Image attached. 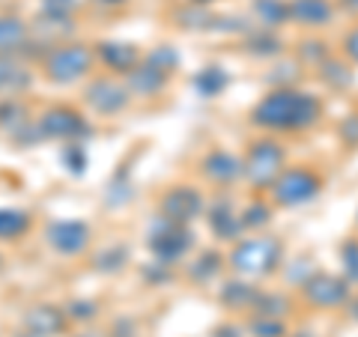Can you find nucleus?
Listing matches in <instances>:
<instances>
[{
    "instance_id": "1a4fd4ad",
    "label": "nucleus",
    "mask_w": 358,
    "mask_h": 337,
    "mask_svg": "<svg viewBox=\"0 0 358 337\" xmlns=\"http://www.w3.org/2000/svg\"><path fill=\"white\" fill-rule=\"evenodd\" d=\"M159 215L171 218L176 224H192L203 215V194L192 185H173L167 188L159 200Z\"/></svg>"
},
{
    "instance_id": "4c0bfd02",
    "label": "nucleus",
    "mask_w": 358,
    "mask_h": 337,
    "mask_svg": "<svg viewBox=\"0 0 358 337\" xmlns=\"http://www.w3.org/2000/svg\"><path fill=\"white\" fill-rule=\"evenodd\" d=\"M320 69H322V78H326V81H331L334 87L350 84V75L343 72V66H341V63H334V60H331V63H322Z\"/></svg>"
},
{
    "instance_id": "aec40b11",
    "label": "nucleus",
    "mask_w": 358,
    "mask_h": 337,
    "mask_svg": "<svg viewBox=\"0 0 358 337\" xmlns=\"http://www.w3.org/2000/svg\"><path fill=\"white\" fill-rule=\"evenodd\" d=\"M27 45V24L18 15H0V54L21 51Z\"/></svg>"
},
{
    "instance_id": "c03bdc74",
    "label": "nucleus",
    "mask_w": 358,
    "mask_h": 337,
    "mask_svg": "<svg viewBox=\"0 0 358 337\" xmlns=\"http://www.w3.org/2000/svg\"><path fill=\"white\" fill-rule=\"evenodd\" d=\"M0 266H3V257H0Z\"/></svg>"
},
{
    "instance_id": "473e14b6",
    "label": "nucleus",
    "mask_w": 358,
    "mask_h": 337,
    "mask_svg": "<svg viewBox=\"0 0 358 337\" xmlns=\"http://www.w3.org/2000/svg\"><path fill=\"white\" fill-rule=\"evenodd\" d=\"M268 221H272V209H268L266 203H260V200L242 212V227L245 230H260V227H266Z\"/></svg>"
},
{
    "instance_id": "bb28decb",
    "label": "nucleus",
    "mask_w": 358,
    "mask_h": 337,
    "mask_svg": "<svg viewBox=\"0 0 358 337\" xmlns=\"http://www.w3.org/2000/svg\"><path fill=\"white\" fill-rule=\"evenodd\" d=\"M30 117H27V108L18 102L15 96H6L3 102H0V129L13 134L18 126H24Z\"/></svg>"
},
{
    "instance_id": "a18cd8bd",
    "label": "nucleus",
    "mask_w": 358,
    "mask_h": 337,
    "mask_svg": "<svg viewBox=\"0 0 358 337\" xmlns=\"http://www.w3.org/2000/svg\"><path fill=\"white\" fill-rule=\"evenodd\" d=\"M301 337H308V334H301Z\"/></svg>"
},
{
    "instance_id": "f03ea898",
    "label": "nucleus",
    "mask_w": 358,
    "mask_h": 337,
    "mask_svg": "<svg viewBox=\"0 0 358 337\" xmlns=\"http://www.w3.org/2000/svg\"><path fill=\"white\" fill-rule=\"evenodd\" d=\"M96 63V51L90 45H78V42H63L54 45V48L42 57V75L48 78L51 84H75L81 81L84 75H90Z\"/></svg>"
},
{
    "instance_id": "a211bd4d",
    "label": "nucleus",
    "mask_w": 358,
    "mask_h": 337,
    "mask_svg": "<svg viewBox=\"0 0 358 337\" xmlns=\"http://www.w3.org/2000/svg\"><path fill=\"white\" fill-rule=\"evenodd\" d=\"M33 81V75L27 72V66L15 60L13 54H0V93L18 96L21 89H27Z\"/></svg>"
},
{
    "instance_id": "b1692460",
    "label": "nucleus",
    "mask_w": 358,
    "mask_h": 337,
    "mask_svg": "<svg viewBox=\"0 0 358 337\" xmlns=\"http://www.w3.org/2000/svg\"><path fill=\"white\" fill-rule=\"evenodd\" d=\"M129 263V248L126 245H108V248H102L96 257H93V268L96 272H102V275H117L122 272Z\"/></svg>"
},
{
    "instance_id": "f3484780",
    "label": "nucleus",
    "mask_w": 358,
    "mask_h": 337,
    "mask_svg": "<svg viewBox=\"0 0 358 337\" xmlns=\"http://www.w3.org/2000/svg\"><path fill=\"white\" fill-rule=\"evenodd\" d=\"M334 18L331 0H289V21L301 27H322Z\"/></svg>"
},
{
    "instance_id": "39448f33",
    "label": "nucleus",
    "mask_w": 358,
    "mask_h": 337,
    "mask_svg": "<svg viewBox=\"0 0 358 337\" xmlns=\"http://www.w3.org/2000/svg\"><path fill=\"white\" fill-rule=\"evenodd\" d=\"M242 167H245V176L251 179V185L272 188V182L284 171V150H281V143L272 141V138L254 141L248 155H245Z\"/></svg>"
},
{
    "instance_id": "58836bf2",
    "label": "nucleus",
    "mask_w": 358,
    "mask_h": 337,
    "mask_svg": "<svg viewBox=\"0 0 358 337\" xmlns=\"http://www.w3.org/2000/svg\"><path fill=\"white\" fill-rule=\"evenodd\" d=\"M343 48H346V57L358 63V27H355V30H350V36H346Z\"/></svg>"
},
{
    "instance_id": "c85d7f7f",
    "label": "nucleus",
    "mask_w": 358,
    "mask_h": 337,
    "mask_svg": "<svg viewBox=\"0 0 358 337\" xmlns=\"http://www.w3.org/2000/svg\"><path fill=\"white\" fill-rule=\"evenodd\" d=\"M254 310H257V317H275V320H281L284 313L289 310V301L281 293H260Z\"/></svg>"
},
{
    "instance_id": "a19ab883",
    "label": "nucleus",
    "mask_w": 358,
    "mask_h": 337,
    "mask_svg": "<svg viewBox=\"0 0 358 337\" xmlns=\"http://www.w3.org/2000/svg\"><path fill=\"white\" fill-rule=\"evenodd\" d=\"M343 6L350 9V13H358V0H343Z\"/></svg>"
},
{
    "instance_id": "4468645a",
    "label": "nucleus",
    "mask_w": 358,
    "mask_h": 337,
    "mask_svg": "<svg viewBox=\"0 0 358 337\" xmlns=\"http://www.w3.org/2000/svg\"><path fill=\"white\" fill-rule=\"evenodd\" d=\"M167 81H171V75H164L162 69H155V66L147 63V60H141V63L126 75L129 93H131V96H141V99H152V96L164 93Z\"/></svg>"
},
{
    "instance_id": "7ed1b4c3",
    "label": "nucleus",
    "mask_w": 358,
    "mask_h": 337,
    "mask_svg": "<svg viewBox=\"0 0 358 337\" xmlns=\"http://www.w3.org/2000/svg\"><path fill=\"white\" fill-rule=\"evenodd\" d=\"M230 268L242 278H260L275 272L281 263V242L260 236V239H242L230 254Z\"/></svg>"
},
{
    "instance_id": "0eeeda50",
    "label": "nucleus",
    "mask_w": 358,
    "mask_h": 337,
    "mask_svg": "<svg viewBox=\"0 0 358 337\" xmlns=\"http://www.w3.org/2000/svg\"><path fill=\"white\" fill-rule=\"evenodd\" d=\"M129 87L126 81H117V78L99 75L84 87V102L96 110L99 117H117L129 108Z\"/></svg>"
},
{
    "instance_id": "c9c22d12",
    "label": "nucleus",
    "mask_w": 358,
    "mask_h": 337,
    "mask_svg": "<svg viewBox=\"0 0 358 337\" xmlns=\"http://www.w3.org/2000/svg\"><path fill=\"white\" fill-rule=\"evenodd\" d=\"M341 260H343V272L350 280L358 284V242H346L341 248Z\"/></svg>"
},
{
    "instance_id": "37998d69",
    "label": "nucleus",
    "mask_w": 358,
    "mask_h": 337,
    "mask_svg": "<svg viewBox=\"0 0 358 337\" xmlns=\"http://www.w3.org/2000/svg\"><path fill=\"white\" fill-rule=\"evenodd\" d=\"M192 3H200V6H203V3H209V0H192Z\"/></svg>"
},
{
    "instance_id": "20e7f679",
    "label": "nucleus",
    "mask_w": 358,
    "mask_h": 337,
    "mask_svg": "<svg viewBox=\"0 0 358 337\" xmlns=\"http://www.w3.org/2000/svg\"><path fill=\"white\" fill-rule=\"evenodd\" d=\"M147 245H150V251L155 254V260L173 266V263L182 260L188 251H192L194 236H192V230H188L185 224H176V221H171V218L159 215V218L150 224Z\"/></svg>"
},
{
    "instance_id": "9d476101",
    "label": "nucleus",
    "mask_w": 358,
    "mask_h": 337,
    "mask_svg": "<svg viewBox=\"0 0 358 337\" xmlns=\"http://www.w3.org/2000/svg\"><path fill=\"white\" fill-rule=\"evenodd\" d=\"M45 239L57 254L78 257L90 245V227L84 221H51L48 230H45Z\"/></svg>"
},
{
    "instance_id": "2eb2a0df",
    "label": "nucleus",
    "mask_w": 358,
    "mask_h": 337,
    "mask_svg": "<svg viewBox=\"0 0 358 337\" xmlns=\"http://www.w3.org/2000/svg\"><path fill=\"white\" fill-rule=\"evenodd\" d=\"M200 167H203V176L209 179V182H215V185H230L245 173L242 162L236 159V155H230L227 150L206 152L203 162H200Z\"/></svg>"
},
{
    "instance_id": "f704fd0d",
    "label": "nucleus",
    "mask_w": 358,
    "mask_h": 337,
    "mask_svg": "<svg viewBox=\"0 0 358 337\" xmlns=\"http://www.w3.org/2000/svg\"><path fill=\"white\" fill-rule=\"evenodd\" d=\"M251 334L254 337H284L287 329H284V322L275 317H257L251 322Z\"/></svg>"
},
{
    "instance_id": "ddd939ff",
    "label": "nucleus",
    "mask_w": 358,
    "mask_h": 337,
    "mask_svg": "<svg viewBox=\"0 0 358 337\" xmlns=\"http://www.w3.org/2000/svg\"><path fill=\"white\" fill-rule=\"evenodd\" d=\"M96 51V60L108 66L110 72H120V75H129L134 66H138L143 60V54L138 51V45L131 42H110V39H102L93 45Z\"/></svg>"
},
{
    "instance_id": "9b49d317",
    "label": "nucleus",
    "mask_w": 358,
    "mask_h": 337,
    "mask_svg": "<svg viewBox=\"0 0 358 337\" xmlns=\"http://www.w3.org/2000/svg\"><path fill=\"white\" fill-rule=\"evenodd\" d=\"M69 325V313L57 305H36L24 313L21 320V334L27 337H57Z\"/></svg>"
},
{
    "instance_id": "f8f14e48",
    "label": "nucleus",
    "mask_w": 358,
    "mask_h": 337,
    "mask_svg": "<svg viewBox=\"0 0 358 337\" xmlns=\"http://www.w3.org/2000/svg\"><path fill=\"white\" fill-rule=\"evenodd\" d=\"M301 289H305V299L310 301V305H317V308H338V305H343V301L350 299V287H346V280L334 278V275H313V278H308L305 284H301Z\"/></svg>"
},
{
    "instance_id": "412c9836",
    "label": "nucleus",
    "mask_w": 358,
    "mask_h": 337,
    "mask_svg": "<svg viewBox=\"0 0 358 337\" xmlns=\"http://www.w3.org/2000/svg\"><path fill=\"white\" fill-rule=\"evenodd\" d=\"M254 15L266 30H275L289 21V0H254Z\"/></svg>"
},
{
    "instance_id": "6ab92c4d",
    "label": "nucleus",
    "mask_w": 358,
    "mask_h": 337,
    "mask_svg": "<svg viewBox=\"0 0 358 337\" xmlns=\"http://www.w3.org/2000/svg\"><path fill=\"white\" fill-rule=\"evenodd\" d=\"M257 299H260V293L248 280H230L221 289V305L230 310H251L257 305Z\"/></svg>"
},
{
    "instance_id": "5701e85b",
    "label": "nucleus",
    "mask_w": 358,
    "mask_h": 337,
    "mask_svg": "<svg viewBox=\"0 0 358 337\" xmlns=\"http://www.w3.org/2000/svg\"><path fill=\"white\" fill-rule=\"evenodd\" d=\"M227 84H230V78L221 66H206V69H200L194 75V89H197V96H203V99L221 96V89Z\"/></svg>"
},
{
    "instance_id": "393cba45",
    "label": "nucleus",
    "mask_w": 358,
    "mask_h": 337,
    "mask_svg": "<svg viewBox=\"0 0 358 337\" xmlns=\"http://www.w3.org/2000/svg\"><path fill=\"white\" fill-rule=\"evenodd\" d=\"M221 266H224L221 254L203 251L192 266H188V280H192V284H206V280H212V278L221 272Z\"/></svg>"
},
{
    "instance_id": "6e6552de",
    "label": "nucleus",
    "mask_w": 358,
    "mask_h": 337,
    "mask_svg": "<svg viewBox=\"0 0 358 337\" xmlns=\"http://www.w3.org/2000/svg\"><path fill=\"white\" fill-rule=\"evenodd\" d=\"M36 122L45 134V141H81L90 134L84 114L75 110L72 105H54L48 110H42V117Z\"/></svg>"
},
{
    "instance_id": "dca6fc26",
    "label": "nucleus",
    "mask_w": 358,
    "mask_h": 337,
    "mask_svg": "<svg viewBox=\"0 0 358 337\" xmlns=\"http://www.w3.org/2000/svg\"><path fill=\"white\" fill-rule=\"evenodd\" d=\"M206 224H209V230L215 233L218 239H224V242L239 239V233L245 230V227H242V215H236V212H233V206H230L227 197H218L215 203L206 209Z\"/></svg>"
},
{
    "instance_id": "e433bc0d",
    "label": "nucleus",
    "mask_w": 358,
    "mask_h": 337,
    "mask_svg": "<svg viewBox=\"0 0 358 337\" xmlns=\"http://www.w3.org/2000/svg\"><path fill=\"white\" fill-rule=\"evenodd\" d=\"M143 280L147 284H164V280H171V266L162 263V260H155V263H147L143 266Z\"/></svg>"
},
{
    "instance_id": "79ce46f5",
    "label": "nucleus",
    "mask_w": 358,
    "mask_h": 337,
    "mask_svg": "<svg viewBox=\"0 0 358 337\" xmlns=\"http://www.w3.org/2000/svg\"><path fill=\"white\" fill-rule=\"evenodd\" d=\"M96 3H102V6H120V3H126V0H96Z\"/></svg>"
},
{
    "instance_id": "2f4dec72",
    "label": "nucleus",
    "mask_w": 358,
    "mask_h": 337,
    "mask_svg": "<svg viewBox=\"0 0 358 337\" xmlns=\"http://www.w3.org/2000/svg\"><path fill=\"white\" fill-rule=\"evenodd\" d=\"M143 60L152 63L155 69H162L164 75H173V69L179 66V54H176V48H171V45H159V48L150 51Z\"/></svg>"
},
{
    "instance_id": "72a5a7b5",
    "label": "nucleus",
    "mask_w": 358,
    "mask_h": 337,
    "mask_svg": "<svg viewBox=\"0 0 358 337\" xmlns=\"http://www.w3.org/2000/svg\"><path fill=\"white\" fill-rule=\"evenodd\" d=\"M66 313H69V320H75V322H90V320H96L99 305L90 299H75L66 305Z\"/></svg>"
},
{
    "instance_id": "423d86ee",
    "label": "nucleus",
    "mask_w": 358,
    "mask_h": 337,
    "mask_svg": "<svg viewBox=\"0 0 358 337\" xmlns=\"http://www.w3.org/2000/svg\"><path fill=\"white\" fill-rule=\"evenodd\" d=\"M322 188V179L310 167H289L272 182V200L278 206H301L313 200Z\"/></svg>"
},
{
    "instance_id": "c756f323",
    "label": "nucleus",
    "mask_w": 358,
    "mask_h": 337,
    "mask_svg": "<svg viewBox=\"0 0 358 337\" xmlns=\"http://www.w3.org/2000/svg\"><path fill=\"white\" fill-rule=\"evenodd\" d=\"M248 51L257 54V57H272V54L281 51V42H278V36L272 30H260V33H251L248 36Z\"/></svg>"
},
{
    "instance_id": "a878e982",
    "label": "nucleus",
    "mask_w": 358,
    "mask_h": 337,
    "mask_svg": "<svg viewBox=\"0 0 358 337\" xmlns=\"http://www.w3.org/2000/svg\"><path fill=\"white\" fill-rule=\"evenodd\" d=\"M60 162H63V167L72 176H84L87 173V164H90L84 143L81 141H66L63 150H60Z\"/></svg>"
},
{
    "instance_id": "ea45409f",
    "label": "nucleus",
    "mask_w": 358,
    "mask_h": 337,
    "mask_svg": "<svg viewBox=\"0 0 358 337\" xmlns=\"http://www.w3.org/2000/svg\"><path fill=\"white\" fill-rule=\"evenodd\" d=\"M212 337H239V331L233 329V325H227V329H218V331L212 334Z\"/></svg>"
},
{
    "instance_id": "f257e3e1",
    "label": "nucleus",
    "mask_w": 358,
    "mask_h": 337,
    "mask_svg": "<svg viewBox=\"0 0 358 337\" xmlns=\"http://www.w3.org/2000/svg\"><path fill=\"white\" fill-rule=\"evenodd\" d=\"M322 105L313 93L293 87H278L266 93L251 110V122L266 131H301L320 120Z\"/></svg>"
},
{
    "instance_id": "cd10ccee",
    "label": "nucleus",
    "mask_w": 358,
    "mask_h": 337,
    "mask_svg": "<svg viewBox=\"0 0 358 337\" xmlns=\"http://www.w3.org/2000/svg\"><path fill=\"white\" fill-rule=\"evenodd\" d=\"M176 21L185 30H206V27H212V21H215V18H212L200 3H188V6H182L176 13Z\"/></svg>"
},
{
    "instance_id": "7c9ffc66",
    "label": "nucleus",
    "mask_w": 358,
    "mask_h": 337,
    "mask_svg": "<svg viewBox=\"0 0 358 337\" xmlns=\"http://www.w3.org/2000/svg\"><path fill=\"white\" fill-rule=\"evenodd\" d=\"M78 6H81V0H42L39 15L57 18V21H72V15L78 13Z\"/></svg>"
},
{
    "instance_id": "4be33fe9",
    "label": "nucleus",
    "mask_w": 358,
    "mask_h": 337,
    "mask_svg": "<svg viewBox=\"0 0 358 337\" xmlns=\"http://www.w3.org/2000/svg\"><path fill=\"white\" fill-rule=\"evenodd\" d=\"M27 230H30V215L24 209L0 206V239L13 242V239H21Z\"/></svg>"
}]
</instances>
